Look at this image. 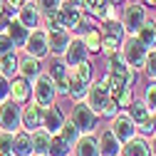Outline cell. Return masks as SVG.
<instances>
[{"label":"cell","instance_id":"28","mask_svg":"<svg viewBox=\"0 0 156 156\" xmlns=\"http://www.w3.org/2000/svg\"><path fill=\"white\" fill-rule=\"evenodd\" d=\"M82 10L94 17V20H104L107 17V8H109V0H82Z\"/></svg>","mask_w":156,"mask_h":156},{"label":"cell","instance_id":"6","mask_svg":"<svg viewBox=\"0 0 156 156\" xmlns=\"http://www.w3.org/2000/svg\"><path fill=\"white\" fill-rule=\"evenodd\" d=\"M57 97H60V92H57L55 82L50 80L47 72H42V74L32 82V99L40 104V107H50V104L57 102Z\"/></svg>","mask_w":156,"mask_h":156},{"label":"cell","instance_id":"30","mask_svg":"<svg viewBox=\"0 0 156 156\" xmlns=\"http://www.w3.org/2000/svg\"><path fill=\"white\" fill-rule=\"evenodd\" d=\"M47 156H72V146L62 139L60 134H52V139H50V149H47Z\"/></svg>","mask_w":156,"mask_h":156},{"label":"cell","instance_id":"9","mask_svg":"<svg viewBox=\"0 0 156 156\" xmlns=\"http://www.w3.org/2000/svg\"><path fill=\"white\" fill-rule=\"evenodd\" d=\"M107 74L116 77L124 87H131V89H134V84H136V69H131V67L124 62V57H122L119 52L112 55V57H107Z\"/></svg>","mask_w":156,"mask_h":156},{"label":"cell","instance_id":"33","mask_svg":"<svg viewBox=\"0 0 156 156\" xmlns=\"http://www.w3.org/2000/svg\"><path fill=\"white\" fill-rule=\"evenodd\" d=\"M114 102H116V107H119V112H126L129 104L134 102V89H131V87H122L119 92H116Z\"/></svg>","mask_w":156,"mask_h":156},{"label":"cell","instance_id":"11","mask_svg":"<svg viewBox=\"0 0 156 156\" xmlns=\"http://www.w3.org/2000/svg\"><path fill=\"white\" fill-rule=\"evenodd\" d=\"M25 55H32V57H40V60H45V57L50 55V45H47V30L45 27H37V30H30L25 45L20 47Z\"/></svg>","mask_w":156,"mask_h":156},{"label":"cell","instance_id":"34","mask_svg":"<svg viewBox=\"0 0 156 156\" xmlns=\"http://www.w3.org/2000/svg\"><path fill=\"white\" fill-rule=\"evenodd\" d=\"M144 74L149 80H156V47L154 50H146V57H144Z\"/></svg>","mask_w":156,"mask_h":156},{"label":"cell","instance_id":"18","mask_svg":"<svg viewBox=\"0 0 156 156\" xmlns=\"http://www.w3.org/2000/svg\"><path fill=\"white\" fill-rule=\"evenodd\" d=\"M67 65H65V60L62 57H55V60L47 65V74H50V80L55 82V87H57V92L60 94H67Z\"/></svg>","mask_w":156,"mask_h":156},{"label":"cell","instance_id":"40","mask_svg":"<svg viewBox=\"0 0 156 156\" xmlns=\"http://www.w3.org/2000/svg\"><path fill=\"white\" fill-rule=\"evenodd\" d=\"M0 154H12V134L0 131Z\"/></svg>","mask_w":156,"mask_h":156},{"label":"cell","instance_id":"27","mask_svg":"<svg viewBox=\"0 0 156 156\" xmlns=\"http://www.w3.org/2000/svg\"><path fill=\"white\" fill-rule=\"evenodd\" d=\"M32 134V156H47V149H50V139H52V134L45 131L42 126L40 129H35L30 131Z\"/></svg>","mask_w":156,"mask_h":156},{"label":"cell","instance_id":"48","mask_svg":"<svg viewBox=\"0 0 156 156\" xmlns=\"http://www.w3.org/2000/svg\"><path fill=\"white\" fill-rule=\"evenodd\" d=\"M0 156H12V154H0Z\"/></svg>","mask_w":156,"mask_h":156},{"label":"cell","instance_id":"49","mask_svg":"<svg viewBox=\"0 0 156 156\" xmlns=\"http://www.w3.org/2000/svg\"><path fill=\"white\" fill-rule=\"evenodd\" d=\"M154 23H156V20H154Z\"/></svg>","mask_w":156,"mask_h":156},{"label":"cell","instance_id":"47","mask_svg":"<svg viewBox=\"0 0 156 156\" xmlns=\"http://www.w3.org/2000/svg\"><path fill=\"white\" fill-rule=\"evenodd\" d=\"M69 3H77V5H80V3H82V0H69Z\"/></svg>","mask_w":156,"mask_h":156},{"label":"cell","instance_id":"24","mask_svg":"<svg viewBox=\"0 0 156 156\" xmlns=\"http://www.w3.org/2000/svg\"><path fill=\"white\" fill-rule=\"evenodd\" d=\"M12 156H32V134L27 129H17L12 134Z\"/></svg>","mask_w":156,"mask_h":156},{"label":"cell","instance_id":"13","mask_svg":"<svg viewBox=\"0 0 156 156\" xmlns=\"http://www.w3.org/2000/svg\"><path fill=\"white\" fill-rule=\"evenodd\" d=\"M42 116H45V107H40L35 99L23 104V114H20V129L35 131L42 126Z\"/></svg>","mask_w":156,"mask_h":156},{"label":"cell","instance_id":"20","mask_svg":"<svg viewBox=\"0 0 156 156\" xmlns=\"http://www.w3.org/2000/svg\"><path fill=\"white\" fill-rule=\"evenodd\" d=\"M72 156H102L99 151V141H97V134H82L80 139L72 146Z\"/></svg>","mask_w":156,"mask_h":156},{"label":"cell","instance_id":"22","mask_svg":"<svg viewBox=\"0 0 156 156\" xmlns=\"http://www.w3.org/2000/svg\"><path fill=\"white\" fill-rule=\"evenodd\" d=\"M65 119H67V116L62 114V109L57 107V102H55V104L45 107V116H42V129H45V131H50V134H57V131L62 129Z\"/></svg>","mask_w":156,"mask_h":156},{"label":"cell","instance_id":"25","mask_svg":"<svg viewBox=\"0 0 156 156\" xmlns=\"http://www.w3.org/2000/svg\"><path fill=\"white\" fill-rule=\"evenodd\" d=\"M134 35H136V40H139L146 50H154V47H156V23L151 20V17H146L144 25L136 30Z\"/></svg>","mask_w":156,"mask_h":156},{"label":"cell","instance_id":"35","mask_svg":"<svg viewBox=\"0 0 156 156\" xmlns=\"http://www.w3.org/2000/svg\"><path fill=\"white\" fill-rule=\"evenodd\" d=\"M15 17V10L8 5V0H0V32L5 30V25Z\"/></svg>","mask_w":156,"mask_h":156},{"label":"cell","instance_id":"15","mask_svg":"<svg viewBox=\"0 0 156 156\" xmlns=\"http://www.w3.org/2000/svg\"><path fill=\"white\" fill-rule=\"evenodd\" d=\"M15 17L20 20L27 30H37V27H42V12L40 8L35 5V0H27V3H23L20 8H17Z\"/></svg>","mask_w":156,"mask_h":156},{"label":"cell","instance_id":"41","mask_svg":"<svg viewBox=\"0 0 156 156\" xmlns=\"http://www.w3.org/2000/svg\"><path fill=\"white\" fill-rule=\"evenodd\" d=\"M10 99V77L0 74V102Z\"/></svg>","mask_w":156,"mask_h":156},{"label":"cell","instance_id":"46","mask_svg":"<svg viewBox=\"0 0 156 156\" xmlns=\"http://www.w3.org/2000/svg\"><path fill=\"white\" fill-rule=\"evenodd\" d=\"M151 116H154V124H156V112H151Z\"/></svg>","mask_w":156,"mask_h":156},{"label":"cell","instance_id":"23","mask_svg":"<svg viewBox=\"0 0 156 156\" xmlns=\"http://www.w3.org/2000/svg\"><path fill=\"white\" fill-rule=\"evenodd\" d=\"M119 156H151L149 139L141 136V134H136L134 139H129L126 144H122V154Z\"/></svg>","mask_w":156,"mask_h":156},{"label":"cell","instance_id":"2","mask_svg":"<svg viewBox=\"0 0 156 156\" xmlns=\"http://www.w3.org/2000/svg\"><path fill=\"white\" fill-rule=\"evenodd\" d=\"M92 82H94V65L89 60L69 67L67 69V97L72 102L84 99V94H87V89H89Z\"/></svg>","mask_w":156,"mask_h":156},{"label":"cell","instance_id":"7","mask_svg":"<svg viewBox=\"0 0 156 156\" xmlns=\"http://www.w3.org/2000/svg\"><path fill=\"white\" fill-rule=\"evenodd\" d=\"M119 55L124 57V62L131 69H141L144 67V57H146V47L136 40V35H126L122 47H119Z\"/></svg>","mask_w":156,"mask_h":156},{"label":"cell","instance_id":"26","mask_svg":"<svg viewBox=\"0 0 156 156\" xmlns=\"http://www.w3.org/2000/svg\"><path fill=\"white\" fill-rule=\"evenodd\" d=\"M5 32L10 35V40L15 42V47H17V50H20V47L25 45L27 35H30V30H27V27H25V25H23L20 20H17V17H12V20H10L8 25H5Z\"/></svg>","mask_w":156,"mask_h":156},{"label":"cell","instance_id":"38","mask_svg":"<svg viewBox=\"0 0 156 156\" xmlns=\"http://www.w3.org/2000/svg\"><path fill=\"white\" fill-rule=\"evenodd\" d=\"M17 47H15V42L10 40V35L3 30V32H0V57H3V55H8V52H15Z\"/></svg>","mask_w":156,"mask_h":156},{"label":"cell","instance_id":"21","mask_svg":"<svg viewBox=\"0 0 156 156\" xmlns=\"http://www.w3.org/2000/svg\"><path fill=\"white\" fill-rule=\"evenodd\" d=\"M72 32L67 30H47V45H50V55L52 57H62L67 45H69Z\"/></svg>","mask_w":156,"mask_h":156},{"label":"cell","instance_id":"5","mask_svg":"<svg viewBox=\"0 0 156 156\" xmlns=\"http://www.w3.org/2000/svg\"><path fill=\"white\" fill-rule=\"evenodd\" d=\"M146 17H149L146 5H144V3H139V0H131L129 5H124V8H122L119 20H122V25H124L126 35H134L136 30L144 25V20H146Z\"/></svg>","mask_w":156,"mask_h":156},{"label":"cell","instance_id":"10","mask_svg":"<svg viewBox=\"0 0 156 156\" xmlns=\"http://www.w3.org/2000/svg\"><path fill=\"white\" fill-rule=\"evenodd\" d=\"M20 114H23V107L17 102H12V99L0 102V131L15 134L20 129Z\"/></svg>","mask_w":156,"mask_h":156},{"label":"cell","instance_id":"32","mask_svg":"<svg viewBox=\"0 0 156 156\" xmlns=\"http://www.w3.org/2000/svg\"><path fill=\"white\" fill-rule=\"evenodd\" d=\"M57 134H60V136H62V139H65V141H67L69 146H74V141H77V139L82 136V131H80V129L74 126V122H72V119H65L62 129L57 131Z\"/></svg>","mask_w":156,"mask_h":156},{"label":"cell","instance_id":"37","mask_svg":"<svg viewBox=\"0 0 156 156\" xmlns=\"http://www.w3.org/2000/svg\"><path fill=\"white\" fill-rule=\"evenodd\" d=\"M35 5L40 8L42 15H50V12H57V8L62 5V0H35Z\"/></svg>","mask_w":156,"mask_h":156},{"label":"cell","instance_id":"29","mask_svg":"<svg viewBox=\"0 0 156 156\" xmlns=\"http://www.w3.org/2000/svg\"><path fill=\"white\" fill-rule=\"evenodd\" d=\"M17 67H20V55H17V50L0 57V74L15 77V74H17Z\"/></svg>","mask_w":156,"mask_h":156},{"label":"cell","instance_id":"14","mask_svg":"<svg viewBox=\"0 0 156 156\" xmlns=\"http://www.w3.org/2000/svg\"><path fill=\"white\" fill-rule=\"evenodd\" d=\"M89 57H92V55L87 52L82 37H80V35H72V37H69V45H67V50H65V55H62L65 65H67V67H74V65L89 60Z\"/></svg>","mask_w":156,"mask_h":156},{"label":"cell","instance_id":"17","mask_svg":"<svg viewBox=\"0 0 156 156\" xmlns=\"http://www.w3.org/2000/svg\"><path fill=\"white\" fill-rule=\"evenodd\" d=\"M97 141H99V151L102 156H119L122 154V141L114 136V131L109 126L97 131Z\"/></svg>","mask_w":156,"mask_h":156},{"label":"cell","instance_id":"8","mask_svg":"<svg viewBox=\"0 0 156 156\" xmlns=\"http://www.w3.org/2000/svg\"><path fill=\"white\" fill-rule=\"evenodd\" d=\"M57 17H60V23L67 32H77L82 25V20L87 17V12L82 10V5L77 3H69V0H62V5L57 8Z\"/></svg>","mask_w":156,"mask_h":156},{"label":"cell","instance_id":"39","mask_svg":"<svg viewBox=\"0 0 156 156\" xmlns=\"http://www.w3.org/2000/svg\"><path fill=\"white\" fill-rule=\"evenodd\" d=\"M136 129H139L141 136H154L156 134V124H154V116H146V119L141 124H136Z\"/></svg>","mask_w":156,"mask_h":156},{"label":"cell","instance_id":"36","mask_svg":"<svg viewBox=\"0 0 156 156\" xmlns=\"http://www.w3.org/2000/svg\"><path fill=\"white\" fill-rule=\"evenodd\" d=\"M144 104L149 107V112H156V80H151V84L144 89Z\"/></svg>","mask_w":156,"mask_h":156},{"label":"cell","instance_id":"44","mask_svg":"<svg viewBox=\"0 0 156 156\" xmlns=\"http://www.w3.org/2000/svg\"><path fill=\"white\" fill-rule=\"evenodd\" d=\"M141 3H144L146 8H156V0H141Z\"/></svg>","mask_w":156,"mask_h":156},{"label":"cell","instance_id":"31","mask_svg":"<svg viewBox=\"0 0 156 156\" xmlns=\"http://www.w3.org/2000/svg\"><path fill=\"white\" fill-rule=\"evenodd\" d=\"M126 112H129V116H131L136 124H141L146 116H151V112H149V107L144 104V99H134V102L129 104V109H126Z\"/></svg>","mask_w":156,"mask_h":156},{"label":"cell","instance_id":"16","mask_svg":"<svg viewBox=\"0 0 156 156\" xmlns=\"http://www.w3.org/2000/svg\"><path fill=\"white\" fill-rule=\"evenodd\" d=\"M10 99L17 102L20 107H23L25 102H30V99H32V82L25 80V77H20V74L10 77Z\"/></svg>","mask_w":156,"mask_h":156},{"label":"cell","instance_id":"1","mask_svg":"<svg viewBox=\"0 0 156 156\" xmlns=\"http://www.w3.org/2000/svg\"><path fill=\"white\" fill-rule=\"evenodd\" d=\"M84 102L99 114V116H112L119 112V107H116V102L112 99V94H109V82H107V74L99 77V80H94L84 94Z\"/></svg>","mask_w":156,"mask_h":156},{"label":"cell","instance_id":"19","mask_svg":"<svg viewBox=\"0 0 156 156\" xmlns=\"http://www.w3.org/2000/svg\"><path fill=\"white\" fill-rule=\"evenodd\" d=\"M45 72V65L40 57H32V55H20V67H17V74L25 77V80L35 82L37 77Z\"/></svg>","mask_w":156,"mask_h":156},{"label":"cell","instance_id":"42","mask_svg":"<svg viewBox=\"0 0 156 156\" xmlns=\"http://www.w3.org/2000/svg\"><path fill=\"white\" fill-rule=\"evenodd\" d=\"M23 3H27V0H8V5H10V8L15 10V12H17V8H20Z\"/></svg>","mask_w":156,"mask_h":156},{"label":"cell","instance_id":"4","mask_svg":"<svg viewBox=\"0 0 156 156\" xmlns=\"http://www.w3.org/2000/svg\"><path fill=\"white\" fill-rule=\"evenodd\" d=\"M69 119L74 122V126L80 129L82 134H92V131H97V126H99V114H97V112H94L84 99L74 102Z\"/></svg>","mask_w":156,"mask_h":156},{"label":"cell","instance_id":"12","mask_svg":"<svg viewBox=\"0 0 156 156\" xmlns=\"http://www.w3.org/2000/svg\"><path fill=\"white\" fill-rule=\"evenodd\" d=\"M109 129L114 131V136H116L122 144H126L129 139H134V136L139 134L136 122L129 116V112H116V114L112 116V126H109Z\"/></svg>","mask_w":156,"mask_h":156},{"label":"cell","instance_id":"45","mask_svg":"<svg viewBox=\"0 0 156 156\" xmlns=\"http://www.w3.org/2000/svg\"><path fill=\"white\" fill-rule=\"evenodd\" d=\"M109 5H124V0H109Z\"/></svg>","mask_w":156,"mask_h":156},{"label":"cell","instance_id":"3","mask_svg":"<svg viewBox=\"0 0 156 156\" xmlns=\"http://www.w3.org/2000/svg\"><path fill=\"white\" fill-rule=\"evenodd\" d=\"M99 32H102V52L99 55H104V57L116 55L126 37L122 20L119 17H104V20H99Z\"/></svg>","mask_w":156,"mask_h":156},{"label":"cell","instance_id":"43","mask_svg":"<svg viewBox=\"0 0 156 156\" xmlns=\"http://www.w3.org/2000/svg\"><path fill=\"white\" fill-rule=\"evenodd\" d=\"M149 149H151V156H156V134L151 136V141H149Z\"/></svg>","mask_w":156,"mask_h":156}]
</instances>
